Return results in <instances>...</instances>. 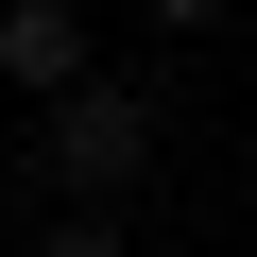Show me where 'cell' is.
<instances>
[{"mask_svg": "<svg viewBox=\"0 0 257 257\" xmlns=\"http://www.w3.org/2000/svg\"><path fill=\"white\" fill-rule=\"evenodd\" d=\"M0 189H18V138H0Z\"/></svg>", "mask_w": 257, "mask_h": 257, "instance_id": "5", "label": "cell"}, {"mask_svg": "<svg viewBox=\"0 0 257 257\" xmlns=\"http://www.w3.org/2000/svg\"><path fill=\"white\" fill-rule=\"evenodd\" d=\"M0 86H18V103H69L86 86V18H69V0H0Z\"/></svg>", "mask_w": 257, "mask_h": 257, "instance_id": "2", "label": "cell"}, {"mask_svg": "<svg viewBox=\"0 0 257 257\" xmlns=\"http://www.w3.org/2000/svg\"><path fill=\"white\" fill-rule=\"evenodd\" d=\"M138 18H155V35H206V18H223V0H138Z\"/></svg>", "mask_w": 257, "mask_h": 257, "instance_id": "4", "label": "cell"}, {"mask_svg": "<svg viewBox=\"0 0 257 257\" xmlns=\"http://www.w3.org/2000/svg\"><path fill=\"white\" fill-rule=\"evenodd\" d=\"M35 257H120V223H103V206H69V223H52Z\"/></svg>", "mask_w": 257, "mask_h": 257, "instance_id": "3", "label": "cell"}, {"mask_svg": "<svg viewBox=\"0 0 257 257\" xmlns=\"http://www.w3.org/2000/svg\"><path fill=\"white\" fill-rule=\"evenodd\" d=\"M35 172L69 189V206H120V189H138L155 172V86H69V103H35Z\"/></svg>", "mask_w": 257, "mask_h": 257, "instance_id": "1", "label": "cell"}]
</instances>
